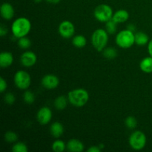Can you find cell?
<instances>
[{"label": "cell", "instance_id": "obj_1", "mask_svg": "<svg viewBox=\"0 0 152 152\" xmlns=\"http://www.w3.org/2000/svg\"><path fill=\"white\" fill-rule=\"evenodd\" d=\"M31 29V23L30 20L25 17H19L12 23L11 30L13 36L16 38H22L26 37Z\"/></svg>", "mask_w": 152, "mask_h": 152}, {"label": "cell", "instance_id": "obj_2", "mask_svg": "<svg viewBox=\"0 0 152 152\" xmlns=\"http://www.w3.org/2000/svg\"><path fill=\"white\" fill-rule=\"evenodd\" d=\"M70 103L75 107H83L89 99V94L83 88H77L71 91L68 94Z\"/></svg>", "mask_w": 152, "mask_h": 152}, {"label": "cell", "instance_id": "obj_3", "mask_svg": "<svg viewBox=\"0 0 152 152\" xmlns=\"http://www.w3.org/2000/svg\"><path fill=\"white\" fill-rule=\"evenodd\" d=\"M108 41V33L106 30L97 29L91 36V43L97 51H102Z\"/></svg>", "mask_w": 152, "mask_h": 152}, {"label": "cell", "instance_id": "obj_4", "mask_svg": "<svg viewBox=\"0 0 152 152\" xmlns=\"http://www.w3.org/2000/svg\"><path fill=\"white\" fill-rule=\"evenodd\" d=\"M116 43L122 48H129L135 43V34L130 30H123L116 36Z\"/></svg>", "mask_w": 152, "mask_h": 152}, {"label": "cell", "instance_id": "obj_5", "mask_svg": "<svg viewBox=\"0 0 152 152\" xmlns=\"http://www.w3.org/2000/svg\"><path fill=\"white\" fill-rule=\"evenodd\" d=\"M96 20L101 22H107L113 17V10L109 5L102 4L98 5L94 12Z\"/></svg>", "mask_w": 152, "mask_h": 152}, {"label": "cell", "instance_id": "obj_6", "mask_svg": "<svg viewBox=\"0 0 152 152\" xmlns=\"http://www.w3.org/2000/svg\"><path fill=\"white\" fill-rule=\"evenodd\" d=\"M129 145L136 151H140L144 148L146 144V137L143 132L136 131L131 134L129 137Z\"/></svg>", "mask_w": 152, "mask_h": 152}, {"label": "cell", "instance_id": "obj_7", "mask_svg": "<svg viewBox=\"0 0 152 152\" xmlns=\"http://www.w3.org/2000/svg\"><path fill=\"white\" fill-rule=\"evenodd\" d=\"M14 83L18 88L26 90L31 86V76L25 71H17L14 75Z\"/></svg>", "mask_w": 152, "mask_h": 152}, {"label": "cell", "instance_id": "obj_8", "mask_svg": "<svg viewBox=\"0 0 152 152\" xmlns=\"http://www.w3.org/2000/svg\"><path fill=\"white\" fill-rule=\"evenodd\" d=\"M59 33L61 37L65 39H69L73 37L75 32L74 24L68 20L63 21L59 25Z\"/></svg>", "mask_w": 152, "mask_h": 152}, {"label": "cell", "instance_id": "obj_9", "mask_svg": "<svg viewBox=\"0 0 152 152\" xmlns=\"http://www.w3.org/2000/svg\"><path fill=\"white\" fill-rule=\"evenodd\" d=\"M37 120L41 125H47L52 119V111L48 107H42L37 112Z\"/></svg>", "mask_w": 152, "mask_h": 152}, {"label": "cell", "instance_id": "obj_10", "mask_svg": "<svg viewBox=\"0 0 152 152\" xmlns=\"http://www.w3.org/2000/svg\"><path fill=\"white\" fill-rule=\"evenodd\" d=\"M59 80L56 76L53 74H47L44 76L42 80V85L47 89H54L58 87Z\"/></svg>", "mask_w": 152, "mask_h": 152}, {"label": "cell", "instance_id": "obj_11", "mask_svg": "<svg viewBox=\"0 0 152 152\" xmlns=\"http://www.w3.org/2000/svg\"><path fill=\"white\" fill-rule=\"evenodd\" d=\"M37 61V56L36 53L32 51H25L21 55L20 62L25 67H31L36 64Z\"/></svg>", "mask_w": 152, "mask_h": 152}, {"label": "cell", "instance_id": "obj_12", "mask_svg": "<svg viewBox=\"0 0 152 152\" xmlns=\"http://www.w3.org/2000/svg\"><path fill=\"white\" fill-rule=\"evenodd\" d=\"M1 15L3 19L10 20L14 16L13 7L8 2H4L1 6Z\"/></svg>", "mask_w": 152, "mask_h": 152}, {"label": "cell", "instance_id": "obj_13", "mask_svg": "<svg viewBox=\"0 0 152 152\" xmlns=\"http://www.w3.org/2000/svg\"><path fill=\"white\" fill-rule=\"evenodd\" d=\"M67 149L72 152H81L84 150V144L77 139H71L66 145Z\"/></svg>", "mask_w": 152, "mask_h": 152}, {"label": "cell", "instance_id": "obj_14", "mask_svg": "<svg viewBox=\"0 0 152 152\" xmlns=\"http://www.w3.org/2000/svg\"><path fill=\"white\" fill-rule=\"evenodd\" d=\"M13 62V56L10 52H1L0 53V66L3 68L10 66Z\"/></svg>", "mask_w": 152, "mask_h": 152}, {"label": "cell", "instance_id": "obj_15", "mask_svg": "<svg viewBox=\"0 0 152 152\" xmlns=\"http://www.w3.org/2000/svg\"><path fill=\"white\" fill-rule=\"evenodd\" d=\"M50 132L53 137L59 138L63 134L64 127L59 122H55L50 126Z\"/></svg>", "mask_w": 152, "mask_h": 152}, {"label": "cell", "instance_id": "obj_16", "mask_svg": "<svg viewBox=\"0 0 152 152\" xmlns=\"http://www.w3.org/2000/svg\"><path fill=\"white\" fill-rule=\"evenodd\" d=\"M129 18V13L126 10H119L114 13L112 19L115 21L117 23H123L126 22Z\"/></svg>", "mask_w": 152, "mask_h": 152}, {"label": "cell", "instance_id": "obj_17", "mask_svg": "<svg viewBox=\"0 0 152 152\" xmlns=\"http://www.w3.org/2000/svg\"><path fill=\"white\" fill-rule=\"evenodd\" d=\"M140 68L141 71L147 74L152 73V56L144 58L140 63Z\"/></svg>", "mask_w": 152, "mask_h": 152}, {"label": "cell", "instance_id": "obj_18", "mask_svg": "<svg viewBox=\"0 0 152 152\" xmlns=\"http://www.w3.org/2000/svg\"><path fill=\"white\" fill-rule=\"evenodd\" d=\"M149 42V37L145 33L137 32L135 34V43L139 46H143Z\"/></svg>", "mask_w": 152, "mask_h": 152}, {"label": "cell", "instance_id": "obj_19", "mask_svg": "<svg viewBox=\"0 0 152 152\" xmlns=\"http://www.w3.org/2000/svg\"><path fill=\"white\" fill-rule=\"evenodd\" d=\"M68 99H67L65 96H59L55 99L54 106L57 110L62 111L67 107Z\"/></svg>", "mask_w": 152, "mask_h": 152}, {"label": "cell", "instance_id": "obj_20", "mask_svg": "<svg viewBox=\"0 0 152 152\" xmlns=\"http://www.w3.org/2000/svg\"><path fill=\"white\" fill-rule=\"evenodd\" d=\"M72 43L76 48H84L87 44V39L86 37L83 35H77L73 38Z\"/></svg>", "mask_w": 152, "mask_h": 152}, {"label": "cell", "instance_id": "obj_21", "mask_svg": "<svg viewBox=\"0 0 152 152\" xmlns=\"http://www.w3.org/2000/svg\"><path fill=\"white\" fill-rule=\"evenodd\" d=\"M66 145L62 140H55L52 144V150L55 152H62L65 151Z\"/></svg>", "mask_w": 152, "mask_h": 152}, {"label": "cell", "instance_id": "obj_22", "mask_svg": "<svg viewBox=\"0 0 152 152\" xmlns=\"http://www.w3.org/2000/svg\"><path fill=\"white\" fill-rule=\"evenodd\" d=\"M103 56L108 59H115L117 56V50L114 48H107L103 50Z\"/></svg>", "mask_w": 152, "mask_h": 152}, {"label": "cell", "instance_id": "obj_23", "mask_svg": "<svg viewBox=\"0 0 152 152\" xmlns=\"http://www.w3.org/2000/svg\"><path fill=\"white\" fill-rule=\"evenodd\" d=\"M117 22L113 19L108 21L106 24H105V28H106L107 32L109 34H115L116 31H117Z\"/></svg>", "mask_w": 152, "mask_h": 152}, {"label": "cell", "instance_id": "obj_24", "mask_svg": "<svg viewBox=\"0 0 152 152\" xmlns=\"http://www.w3.org/2000/svg\"><path fill=\"white\" fill-rule=\"evenodd\" d=\"M4 140H5L6 142H10V143L15 142L17 141L18 135L15 132L10 131V132H7L4 134Z\"/></svg>", "mask_w": 152, "mask_h": 152}, {"label": "cell", "instance_id": "obj_25", "mask_svg": "<svg viewBox=\"0 0 152 152\" xmlns=\"http://www.w3.org/2000/svg\"><path fill=\"white\" fill-rule=\"evenodd\" d=\"M125 124H126V127L129 128V129H134L137 126V120L135 117L130 116V117H128L126 119Z\"/></svg>", "mask_w": 152, "mask_h": 152}, {"label": "cell", "instance_id": "obj_26", "mask_svg": "<svg viewBox=\"0 0 152 152\" xmlns=\"http://www.w3.org/2000/svg\"><path fill=\"white\" fill-rule=\"evenodd\" d=\"M18 45L22 49H28L31 47V42L28 37H24L19 38V41H18Z\"/></svg>", "mask_w": 152, "mask_h": 152}, {"label": "cell", "instance_id": "obj_27", "mask_svg": "<svg viewBox=\"0 0 152 152\" xmlns=\"http://www.w3.org/2000/svg\"><path fill=\"white\" fill-rule=\"evenodd\" d=\"M12 151L13 152H28V149L27 145L24 142H16L12 148Z\"/></svg>", "mask_w": 152, "mask_h": 152}, {"label": "cell", "instance_id": "obj_28", "mask_svg": "<svg viewBox=\"0 0 152 152\" xmlns=\"http://www.w3.org/2000/svg\"><path fill=\"white\" fill-rule=\"evenodd\" d=\"M23 98L25 102L28 104H32L35 101V96L33 94V92L30 91H27L24 93Z\"/></svg>", "mask_w": 152, "mask_h": 152}, {"label": "cell", "instance_id": "obj_29", "mask_svg": "<svg viewBox=\"0 0 152 152\" xmlns=\"http://www.w3.org/2000/svg\"><path fill=\"white\" fill-rule=\"evenodd\" d=\"M4 102H5L6 103L8 104V105H12V104H13V102H15L16 98H15V96L12 93H7L4 95Z\"/></svg>", "mask_w": 152, "mask_h": 152}, {"label": "cell", "instance_id": "obj_30", "mask_svg": "<svg viewBox=\"0 0 152 152\" xmlns=\"http://www.w3.org/2000/svg\"><path fill=\"white\" fill-rule=\"evenodd\" d=\"M7 85L5 80H4L3 77H1V78H0V91H1V93H3V92L7 89Z\"/></svg>", "mask_w": 152, "mask_h": 152}, {"label": "cell", "instance_id": "obj_31", "mask_svg": "<svg viewBox=\"0 0 152 152\" xmlns=\"http://www.w3.org/2000/svg\"><path fill=\"white\" fill-rule=\"evenodd\" d=\"M7 34V29L6 28V27H4V25H1L0 27V36L1 37H4L6 34Z\"/></svg>", "mask_w": 152, "mask_h": 152}, {"label": "cell", "instance_id": "obj_32", "mask_svg": "<svg viewBox=\"0 0 152 152\" xmlns=\"http://www.w3.org/2000/svg\"><path fill=\"white\" fill-rule=\"evenodd\" d=\"M101 151V148L99 146H91L87 150L88 152H99Z\"/></svg>", "mask_w": 152, "mask_h": 152}, {"label": "cell", "instance_id": "obj_33", "mask_svg": "<svg viewBox=\"0 0 152 152\" xmlns=\"http://www.w3.org/2000/svg\"><path fill=\"white\" fill-rule=\"evenodd\" d=\"M148 53L151 56H152V39H151L148 42Z\"/></svg>", "mask_w": 152, "mask_h": 152}, {"label": "cell", "instance_id": "obj_34", "mask_svg": "<svg viewBox=\"0 0 152 152\" xmlns=\"http://www.w3.org/2000/svg\"><path fill=\"white\" fill-rule=\"evenodd\" d=\"M46 1L49 3H51V4H57L60 1V0H46Z\"/></svg>", "mask_w": 152, "mask_h": 152}, {"label": "cell", "instance_id": "obj_35", "mask_svg": "<svg viewBox=\"0 0 152 152\" xmlns=\"http://www.w3.org/2000/svg\"><path fill=\"white\" fill-rule=\"evenodd\" d=\"M128 29L129 30H130V31H134V30H135V28H134V26L133 25H129V26H128Z\"/></svg>", "mask_w": 152, "mask_h": 152}, {"label": "cell", "instance_id": "obj_36", "mask_svg": "<svg viewBox=\"0 0 152 152\" xmlns=\"http://www.w3.org/2000/svg\"><path fill=\"white\" fill-rule=\"evenodd\" d=\"M41 1H42V0H34V1H35V2H37V3L40 2Z\"/></svg>", "mask_w": 152, "mask_h": 152}]
</instances>
